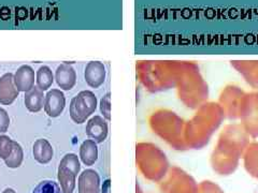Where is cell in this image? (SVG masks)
<instances>
[{
    "label": "cell",
    "instance_id": "44dd1931",
    "mask_svg": "<svg viewBox=\"0 0 258 193\" xmlns=\"http://www.w3.org/2000/svg\"><path fill=\"white\" fill-rule=\"evenodd\" d=\"M3 193H16L12 188H8V189H6Z\"/></svg>",
    "mask_w": 258,
    "mask_h": 193
},
{
    "label": "cell",
    "instance_id": "277c9868",
    "mask_svg": "<svg viewBox=\"0 0 258 193\" xmlns=\"http://www.w3.org/2000/svg\"><path fill=\"white\" fill-rule=\"evenodd\" d=\"M85 80L88 86L93 88L100 87L106 78V69L99 61H91L85 68Z\"/></svg>",
    "mask_w": 258,
    "mask_h": 193
},
{
    "label": "cell",
    "instance_id": "7402d4cb",
    "mask_svg": "<svg viewBox=\"0 0 258 193\" xmlns=\"http://www.w3.org/2000/svg\"><path fill=\"white\" fill-rule=\"evenodd\" d=\"M254 193H258V187L255 189V191H254Z\"/></svg>",
    "mask_w": 258,
    "mask_h": 193
},
{
    "label": "cell",
    "instance_id": "7c38bea8",
    "mask_svg": "<svg viewBox=\"0 0 258 193\" xmlns=\"http://www.w3.org/2000/svg\"><path fill=\"white\" fill-rule=\"evenodd\" d=\"M80 158L86 165H93L98 158V148L93 140H86L80 147Z\"/></svg>",
    "mask_w": 258,
    "mask_h": 193
},
{
    "label": "cell",
    "instance_id": "9a60e30c",
    "mask_svg": "<svg viewBox=\"0 0 258 193\" xmlns=\"http://www.w3.org/2000/svg\"><path fill=\"white\" fill-rule=\"evenodd\" d=\"M31 193H62L60 187L53 180H43Z\"/></svg>",
    "mask_w": 258,
    "mask_h": 193
},
{
    "label": "cell",
    "instance_id": "52a82bcc",
    "mask_svg": "<svg viewBox=\"0 0 258 193\" xmlns=\"http://www.w3.org/2000/svg\"><path fill=\"white\" fill-rule=\"evenodd\" d=\"M35 71L30 66H22L14 74V83L19 91L26 92L35 86Z\"/></svg>",
    "mask_w": 258,
    "mask_h": 193
},
{
    "label": "cell",
    "instance_id": "5b68a950",
    "mask_svg": "<svg viewBox=\"0 0 258 193\" xmlns=\"http://www.w3.org/2000/svg\"><path fill=\"white\" fill-rule=\"evenodd\" d=\"M86 134L96 143H102L108 135V125L100 116H95L88 120Z\"/></svg>",
    "mask_w": 258,
    "mask_h": 193
},
{
    "label": "cell",
    "instance_id": "30bf717a",
    "mask_svg": "<svg viewBox=\"0 0 258 193\" xmlns=\"http://www.w3.org/2000/svg\"><path fill=\"white\" fill-rule=\"evenodd\" d=\"M45 95L43 90L40 89L38 86H34L30 90L25 92V106L29 112L38 113L44 108Z\"/></svg>",
    "mask_w": 258,
    "mask_h": 193
},
{
    "label": "cell",
    "instance_id": "5bb4252c",
    "mask_svg": "<svg viewBox=\"0 0 258 193\" xmlns=\"http://www.w3.org/2000/svg\"><path fill=\"white\" fill-rule=\"evenodd\" d=\"M23 160H24L23 148L19 143L14 142V146H13L11 155L9 156V158H7L5 160L6 165L10 168H18L22 165Z\"/></svg>",
    "mask_w": 258,
    "mask_h": 193
},
{
    "label": "cell",
    "instance_id": "6da1fadb",
    "mask_svg": "<svg viewBox=\"0 0 258 193\" xmlns=\"http://www.w3.org/2000/svg\"><path fill=\"white\" fill-rule=\"evenodd\" d=\"M96 108V95L90 90L81 91L71 100L70 117L76 124H83L95 112Z\"/></svg>",
    "mask_w": 258,
    "mask_h": 193
},
{
    "label": "cell",
    "instance_id": "e0dca14e",
    "mask_svg": "<svg viewBox=\"0 0 258 193\" xmlns=\"http://www.w3.org/2000/svg\"><path fill=\"white\" fill-rule=\"evenodd\" d=\"M14 141L11 140L9 136L0 135V158L6 160L9 158L13 150Z\"/></svg>",
    "mask_w": 258,
    "mask_h": 193
},
{
    "label": "cell",
    "instance_id": "ffe728a7",
    "mask_svg": "<svg viewBox=\"0 0 258 193\" xmlns=\"http://www.w3.org/2000/svg\"><path fill=\"white\" fill-rule=\"evenodd\" d=\"M101 193H111V180L107 179L103 182L102 188H101Z\"/></svg>",
    "mask_w": 258,
    "mask_h": 193
},
{
    "label": "cell",
    "instance_id": "7a4b0ae2",
    "mask_svg": "<svg viewBox=\"0 0 258 193\" xmlns=\"http://www.w3.org/2000/svg\"><path fill=\"white\" fill-rule=\"evenodd\" d=\"M66 106V98L59 89L48 90L44 99V111L46 114L52 117H58Z\"/></svg>",
    "mask_w": 258,
    "mask_h": 193
},
{
    "label": "cell",
    "instance_id": "4fadbf2b",
    "mask_svg": "<svg viewBox=\"0 0 258 193\" xmlns=\"http://www.w3.org/2000/svg\"><path fill=\"white\" fill-rule=\"evenodd\" d=\"M36 82L40 89L43 91L47 90L54 82V75L52 70L47 66H43L40 68L36 73Z\"/></svg>",
    "mask_w": 258,
    "mask_h": 193
},
{
    "label": "cell",
    "instance_id": "2e32d148",
    "mask_svg": "<svg viewBox=\"0 0 258 193\" xmlns=\"http://www.w3.org/2000/svg\"><path fill=\"white\" fill-rule=\"evenodd\" d=\"M59 165L69 168V170H71L77 176H78V174L80 173V170H81L79 158L75 154H67L61 159Z\"/></svg>",
    "mask_w": 258,
    "mask_h": 193
},
{
    "label": "cell",
    "instance_id": "8fae6325",
    "mask_svg": "<svg viewBox=\"0 0 258 193\" xmlns=\"http://www.w3.org/2000/svg\"><path fill=\"white\" fill-rule=\"evenodd\" d=\"M57 178L60 183L62 193H72L76 188L77 175L69 168L59 165L57 172Z\"/></svg>",
    "mask_w": 258,
    "mask_h": 193
},
{
    "label": "cell",
    "instance_id": "8992f818",
    "mask_svg": "<svg viewBox=\"0 0 258 193\" xmlns=\"http://www.w3.org/2000/svg\"><path fill=\"white\" fill-rule=\"evenodd\" d=\"M55 79L57 85L63 90H70L77 83V73L68 63H62L55 72Z\"/></svg>",
    "mask_w": 258,
    "mask_h": 193
},
{
    "label": "cell",
    "instance_id": "9c48e42d",
    "mask_svg": "<svg viewBox=\"0 0 258 193\" xmlns=\"http://www.w3.org/2000/svg\"><path fill=\"white\" fill-rule=\"evenodd\" d=\"M32 155L40 164H47L53 158L54 150L47 140L39 139L32 146Z\"/></svg>",
    "mask_w": 258,
    "mask_h": 193
},
{
    "label": "cell",
    "instance_id": "3957f363",
    "mask_svg": "<svg viewBox=\"0 0 258 193\" xmlns=\"http://www.w3.org/2000/svg\"><path fill=\"white\" fill-rule=\"evenodd\" d=\"M19 93L14 83V74L6 73L0 77V103L10 106L18 98Z\"/></svg>",
    "mask_w": 258,
    "mask_h": 193
},
{
    "label": "cell",
    "instance_id": "ac0fdd59",
    "mask_svg": "<svg viewBox=\"0 0 258 193\" xmlns=\"http://www.w3.org/2000/svg\"><path fill=\"white\" fill-rule=\"evenodd\" d=\"M110 96H111V94L108 92L100 101V111L102 113L103 117L106 118V119H108V120H110V118H111V115H110L111 114V111H110V109H111V107H110L111 106Z\"/></svg>",
    "mask_w": 258,
    "mask_h": 193
},
{
    "label": "cell",
    "instance_id": "d6986e66",
    "mask_svg": "<svg viewBox=\"0 0 258 193\" xmlns=\"http://www.w3.org/2000/svg\"><path fill=\"white\" fill-rule=\"evenodd\" d=\"M10 126V117L9 114H8V112L0 108V133H5L8 131V129H9Z\"/></svg>",
    "mask_w": 258,
    "mask_h": 193
},
{
    "label": "cell",
    "instance_id": "ba28073f",
    "mask_svg": "<svg viewBox=\"0 0 258 193\" xmlns=\"http://www.w3.org/2000/svg\"><path fill=\"white\" fill-rule=\"evenodd\" d=\"M79 193H99V176L93 170H85L79 176Z\"/></svg>",
    "mask_w": 258,
    "mask_h": 193
}]
</instances>
